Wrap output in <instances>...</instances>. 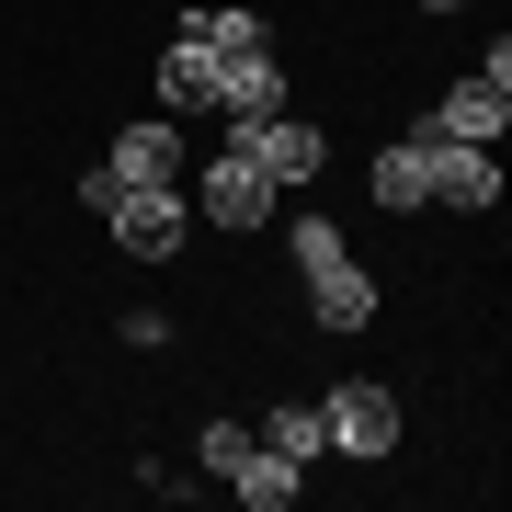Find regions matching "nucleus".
Returning a JSON list of instances; mask_svg holds the SVG:
<instances>
[{
  "instance_id": "5",
  "label": "nucleus",
  "mask_w": 512,
  "mask_h": 512,
  "mask_svg": "<svg viewBox=\"0 0 512 512\" xmlns=\"http://www.w3.org/2000/svg\"><path fill=\"white\" fill-rule=\"evenodd\" d=\"M205 114H217V126H262V114H285V69H274V46L217 57V92H205Z\"/></svg>"
},
{
  "instance_id": "9",
  "label": "nucleus",
  "mask_w": 512,
  "mask_h": 512,
  "mask_svg": "<svg viewBox=\"0 0 512 512\" xmlns=\"http://www.w3.org/2000/svg\"><path fill=\"white\" fill-rule=\"evenodd\" d=\"M433 205H467V217H490V205H501V160H490V148L433 137Z\"/></svg>"
},
{
  "instance_id": "8",
  "label": "nucleus",
  "mask_w": 512,
  "mask_h": 512,
  "mask_svg": "<svg viewBox=\"0 0 512 512\" xmlns=\"http://www.w3.org/2000/svg\"><path fill=\"white\" fill-rule=\"evenodd\" d=\"M103 171H114V183H183V126H171V114H137Z\"/></svg>"
},
{
  "instance_id": "6",
  "label": "nucleus",
  "mask_w": 512,
  "mask_h": 512,
  "mask_svg": "<svg viewBox=\"0 0 512 512\" xmlns=\"http://www.w3.org/2000/svg\"><path fill=\"white\" fill-rule=\"evenodd\" d=\"M421 126L433 137H456V148H501V126H512V80H456V92H444V114H421Z\"/></svg>"
},
{
  "instance_id": "2",
  "label": "nucleus",
  "mask_w": 512,
  "mask_h": 512,
  "mask_svg": "<svg viewBox=\"0 0 512 512\" xmlns=\"http://www.w3.org/2000/svg\"><path fill=\"white\" fill-rule=\"evenodd\" d=\"M319 433L342 444V456H387L399 444V387H376V376H342L319 399Z\"/></svg>"
},
{
  "instance_id": "12",
  "label": "nucleus",
  "mask_w": 512,
  "mask_h": 512,
  "mask_svg": "<svg viewBox=\"0 0 512 512\" xmlns=\"http://www.w3.org/2000/svg\"><path fill=\"white\" fill-rule=\"evenodd\" d=\"M205 92H217V57H205L194 35H171V46H160V103H171V114H205Z\"/></svg>"
},
{
  "instance_id": "11",
  "label": "nucleus",
  "mask_w": 512,
  "mask_h": 512,
  "mask_svg": "<svg viewBox=\"0 0 512 512\" xmlns=\"http://www.w3.org/2000/svg\"><path fill=\"white\" fill-rule=\"evenodd\" d=\"M308 308H319V330H365V319H376V274L342 251L330 274H308Z\"/></svg>"
},
{
  "instance_id": "3",
  "label": "nucleus",
  "mask_w": 512,
  "mask_h": 512,
  "mask_svg": "<svg viewBox=\"0 0 512 512\" xmlns=\"http://www.w3.org/2000/svg\"><path fill=\"white\" fill-rule=\"evenodd\" d=\"M194 205H205L217 228H262V217H274L285 194H274V171H262L251 148H217V160L194 171Z\"/></svg>"
},
{
  "instance_id": "4",
  "label": "nucleus",
  "mask_w": 512,
  "mask_h": 512,
  "mask_svg": "<svg viewBox=\"0 0 512 512\" xmlns=\"http://www.w3.org/2000/svg\"><path fill=\"white\" fill-rule=\"evenodd\" d=\"M228 148H251V160L274 171V194L319 183V160H330V137L308 126V114H262V126H228Z\"/></svg>"
},
{
  "instance_id": "14",
  "label": "nucleus",
  "mask_w": 512,
  "mask_h": 512,
  "mask_svg": "<svg viewBox=\"0 0 512 512\" xmlns=\"http://www.w3.org/2000/svg\"><path fill=\"white\" fill-rule=\"evenodd\" d=\"M262 444H274V456H296V467H308V456H319L330 433H319V410H308V399H285V410H262Z\"/></svg>"
},
{
  "instance_id": "1",
  "label": "nucleus",
  "mask_w": 512,
  "mask_h": 512,
  "mask_svg": "<svg viewBox=\"0 0 512 512\" xmlns=\"http://www.w3.org/2000/svg\"><path fill=\"white\" fill-rule=\"evenodd\" d=\"M103 228H114V251L171 262V251L194 239V205H183V183H114V194H103Z\"/></svg>"
},
{
  "instance_id": "7",
  "label": "nucleus",
  "mask_w": 512,
  "mask_h": 512,
  "mask_svg": "<svg viewBox=\"0 0 512 512\" xmlns=\"http://www.w3.org/2000/svg\"><path fill=\"white\" fill-rule=\"evenodd\" d=\"M376 205L387 217H421V205H433V126H410V137L376 148Z\"/></svg>"
},
{
  "instance_id": "10",
  "label": "nucleus",
  "mask_w": 512,
  "mask_h": 512,
  "mask_svg": "<svg viewBox=\"0 0 512 512\" xmlns=\"http://www.w3.org/2000/svg\"><path fill=\"white\" fill-rule=\"evenodd\" d=\"M228 490L251 501V512H285L296 490H308V467H296V456H274V444L251 433V444H239V467H228Z\"/></svg>"
},
{
  "instance_id": "13",
  "label": "nucleus",
  "mask_w": 512,
  "mask_h": 512,
  "mask_svg": "<svg viewBox=\"0 0 512 512\" xmlns=\"http://www.w3.org/2000/svg\"><path fill=\"white\" fill-rule=\"evenodd\" d=\"M183 35H194L205 57H251V46H262V12H183Z\"/></svg>"
},
{
  "instance_id": "16",
  "label": "nucleus",
  "mask_w": 512,
  "mask_h": 512,
  "mask_svg": "<svg viewBox=\"0 0 512 512\" xmlns=\"http://www.w3.org/2000/svg\"><path fill=\"white\" fill-rule=\"evenodd\" d=\"M421 12H478V0H421Z\"/></svg>"
},
{
  "instance_id": "15",
  "label": "nucleus",
  "mask_w": 512,
  "mask_h": 512,
  "mask_svg": "<svg viewBox=\"0 0 512 512\" xmlns=\"http://www.w3.org/2000/svg\"><path fill=\"white\" fill-rule=\"evenodd\" d=\"M330 262H342V228L308 205V217H296V274H330Z\"/></svg>"
}]
</instances>
